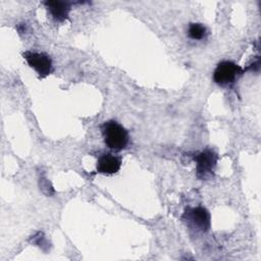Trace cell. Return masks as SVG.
Instances as JSON below:
<instances>
[{
  "instance_id": "cell-1",
  "label": "cell",
  "mask_w": 261,
  "mask_h": 261,
  "mask_svg": "<svg viewBox=\"0 0 261 261\" xmlns=\"http://www.w3.org/2000/svg\"><path fill=\"white\" fill-rule=\"evenodd\" d=\"M102 136L106 146L113 151L123 150L128 143L127 130L115 120L104 121L101 126Z\"/></svg>"
},
{
  "instance_id": "cell-2",
  "label": "cell",
  "mask_w": 261,
  "mask_h": 261,
  "mask_svg": "<svg viewBox=\"0 0 261 261\" xmlns=\"http://www.w3.org/2000/svg\"><path fill=\"white\" fill-rule=\"evenodd\" d=\"M244 69L237 63L230 60L219 62L213 71V81L221 87L232 85L236 80L242 75Z\"/></svg>"
},
{
  "instance_id": "cell-8",
  "label": "cell",
  "mask_w": 261,
  "mask_h": 261,
  "mask_svg": "<svg viewBox=\"0 0 261 261\" xmlns=\"http://www.w3.org/2000/svg\"><path fill=\"white\" fill-rule=\"evenodd\" d=\"M188 35L193 40H202L206 36V28L201 23H190Z\"/></svg>"
},
{
  "instance_id": "cell-7",
  "label": "cell",
  "mask_w": 261,
  "mask_h": 261,
  "mask_svg": "<svg viewBox=\"0 0 261 261\" xmlns=\"http://www.w3.org/2000/svg\"><path fill=\"white\" fill-rule=\"evenodd\" d=\"M46 5L49 13L51 16L57 21H63L67 18L69 10H70V3L66 1H46L44 2Z\"/></svg>"
},
{
  "instance_id": "cell-5",
  "label": "cell",
  "mask_w": 261,
  "mask_h": 261,
  "mask_svg": "<svg viewBox=\"0 0 261 261\" xmlns=\"http://www.w3.org/2000/svg\"><path fill=\"white\" fill-rule=\"evenodd\" d=\"M184 218H186L194 228L201 231H206L210 227V214L203 207L187 209L184 214Z\"/></svg>"
},
{
  "instance_id": "cell-6",
  "label": "cell",
  "mask_w": 261,
  "mask_h": 261,
  "mask_svg": "<svg viewBox=\"0 0 261 261\" xmlns=\"http://www.w3.org/2000/svg\"><path fill=\"white\" fill-rule=\"evenodd\" d=\"M121 166V158L110 153H105L99 156L97 160L96 170L102 174L116 173Z\"/></svg>"
},
{
  "instance_id": "cell-3",
  "label": "cell",
  "mask_w": 261,
  "mask_h": 261,
  "mask_svg": "<svg viewBox=\"0 0 261 261\" xmlns=\"http://www.w3.org/2000/svg\"><path fill=\"white\" fill-rule=\"evenodd\" d=\"M22 56L28 64L38 72L40 77H45L52 71V60L46 53L25 51Z\"/></svg>"
},
{
  "instance_id": "cell-4",
  "label": "cell",
  "mask_w": 261,
  "mask_h": 261,
  "mask_svg": "<svg viewBox=\"0 0 261 261\" xmlns=\"http://www.w3.org/2000/svg\"><path fill=\"white\" fill-rule=\"evenodd\" d=\"M197 163V174L200 178H207L213 174L217 155L211 150H204L195 157Z\"/></svg>"
}]
</instances>
